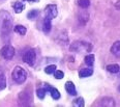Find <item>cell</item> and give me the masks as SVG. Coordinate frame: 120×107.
I'll return each mask as SVG.
<instances>
[{
  "label": "cell",
  "mask_w": 120,
  "mask_h": 107,
  "mask_svg": "<svg viewBox=\"0 0 120 107\" xmlns=\"http://www.w3.org/2000/svg\"><path fill=\"white\" fill-rule=\"evenodd\" d=\"M12 18L6 11H0V33L7 36L12 29Z\"/></svg>",
  "instance_id": "obj_1"
},
{
  "label": "cell",
  "mask_w": 120,
  "mask_h": 107,
  "mask_svg": "<svg viewBox=\"0 0 120 107\" xmlns=\"http://www.w3.org/2000/svg\"><path fill=\"white\" fill-rule=\"evenodd\" d=\"M11 77L14 79V81L18 84H22L26 81L27 79V72L20 66L15 67V69L12 70Z\"/></svg>",
  "instance_id": "obj_2"
},
{
  "label": "cell",
  "mask_w": 120,
  "mask_h": 107,
  "mask_svg": "<svg viewBox=\"0 0 120 107\" xmlns=\"http://www.w3.org/2000/svg\"><path fill=\"white\" fill-rule=\"evenodd\" d=\"M15 53H16V51H15V48L11 45H5V46H3L1 48V50H0L1 56L3 57L4 59H6V60H11L12 57L15 56Z\"/></svg>",
  "instance_id": "obj_3"
},
{
  "label": "cell",
  "mask_w": 120,
  "mask_h": 107,
  "mask_svg": "<svg viewBox=\"0 0 120 107\" xmlns=\"http://www.w3.org/2000/svg\"><path fill=\"white\" fill-rule=\"evenodd\" d=\"M35 60H36V53L33 49H29L24 53L23 61L28 66H33L35 63Z\"/></svg>",
  "instance_id": "obj_4"
},
{
  "label": "cell",
  "mask_w": 120,
  "mask_h": 107,
  "mask_svg": "<svg viewBox=\"0 0 120 107\" xmlns=\"http://www.w3.org/2000/svg\"><path fill=\"white\" fill-rule=\"evenodd\" d=\"M18 100H19V105H22V106L30 105V103H31V101H32L31 93H28V91H21L18 96Z\"/></svg>",
  "instance_id": "obj_5"
},
{
  "label": "cell",
  "mask_w": 120,
  "mask_h": 107,
  "mask_svg": "<svg viewBox=\"0 0 120 107\" xmlns=\"http://www.w3.org/2000/svg\"><path fill=\"white\" fill-rule=\"evenodd\" d=\"M57 14H58V12H57V6L55 5V4H49L48 6L46 7V17H48L50 19H54L57 17Z\"/></svg>",
  "instance_id": "obj_6"
},
{
  "label": "cell",
  "mask_w": 120,
  "mask_h": 107,
  "mask_svg": "<svg viewBox=\"0 0 120 107\" xmlns=\"http://www.w3.org/2000/svg\"><path fill=\"white\" fill-rule=\"evenodd\" d=\"M45 88H46L47 93H50V95L52 96V98L54 99V100H58L60 99V93L58 91V89L53 87V86H51L50 84H45Z\"/></svg>",
  "instance_id": "obj_7"
},
{
  "label": "cell",
  "mask_w": 120,
  "mask_h": 107,
  "mask_svg": "<svg viewBox=\"0 0 120 107\" xmlns=\"http://www.w3.org/2000/svg\"><path fill=\"white\" fill-rule=\"evenodd\" d=\"M52 28V23H51V19L46 17L44 19V22H42V30H44L45 33H49L51 31Z\"/></svg>",
  "instance_id": "obj_8"
},
{
  "label": "cell",
  "mask_w": 120,
  "mask_h": 107,
  "mask_svg": "<svg viewBox=\"0 0 120 107\" xmlns=\"http://www.w3.org/2000/svg\"><path fill=\"white\" fill-rule=\"evenodd\" d=\"M99 105L101 106H115V101L113 98H110V97H105L102 98L101 102H99Z\"/></svg>",
  "instance_id": "obj_9"
},
{
  "label": "cell",
  "mask_w": 120,
  "mask_h": 107,
  "mask_svg": "<svg viewBox=\"0 0 120 107\" xmlns=\"http://www.w3.org/2000/svg\"><path fill=\"white\" fill-rule=\"evenodd\" d=\"M111 53L115 55L116 57H119L120 58V41H117L112 45L111 47Z\"/></svg>",
  "instance_id": "obj_10"
},
{
  "label": "cell",
  "mask_w": 120,
  "mask_h": 107,
  "mask_svg": "<svg viewBox=\"0 0 120 107\" xmlns=\"http://www.w3.org/2000/svg\"><path fill=\"white\" fill-rule=\"evenodd\" d=\"M65 89H66L67 93H68L69 95H71V96H76L77 95L76 86H75V84L72 83L71 81H67L65 83Z\"/></svg>",
  "instance_id": "obj_11"
},
{
  "label": "cell",
  "mask_w": 120,
  "mask_h": 107,
  "mask_svg": "<svg viewBox=\"0 0 120 107\" xmlns=\"http://www.w3.org/2000/svg\"><path fill=\"white\" fill-rule=\"evenodd\" d=\"M92 74H93V71H92V69H90V68H84V69L80 70V72H79V76L81 77V78L89 77V76H91Z\"/></svg>",
  "instance_id": "obj_12"
},
{
  "label": "cell",
  "mask_w": 120,
  "mask_h": 107,
  "mask_svg": "<svg viewBox=\"0 0 120 107\" xmlns=\"http://www.w3.org/2000/svg\"><path fill=\"white\" fill-rule=\"evenodd\" d=\"M12 6H14V11H15V13H16V14L22 13V12L24 11V8H25L24 3H23V2H21V1H16Z\"/></svg>",
  "instance_id": "obj_13"
},
{
  "label": "cell",
  "mask_w": 120,
  "mask_h": 107,
  "mask_svg": "<svg viewBox=\"0 0 120 107\" xmlns=\"http://www.w3.org/2000/svg\"><path fill=\"white\" fill-rule=\"evenodd\" d=\"M14 31L17 32V33H19V34H21V36H25L27 32V29H26V27L23 26V25H16L14 28Z\"/></svg>",
  "instance_id": "obj_14"
},
{
  "label": "cell",
  "mask_w": 120,
  "mask_h": 107,
  "mask_svg": "<svg viewBox=\"0 0 120 107\" xmlns=\"http://www.w3.org/2000/svg\"><path fill=\"white\" fill-rule=\"evenodd\" d=\"M107 71L110 72V73H117V72L120 71V67L117 63L109 64V66H107Z\"/></svg>",
  "instance_id": "obj_15"
},
{
  "label": "cell",
  "mask_w": 120,
  "mask_h": 107,
  "mask_svg": "<svg viewBox=\"0 0 120 107\" xmlns=\"http://www.w3.org/2000/svg\"><path fill=\"white\" fill-rule=\"evenodd\" d=\"M85 63L88 67H92L94 63V55L93 54H88L87 56H85Z\"/></svg>",
  "instance_id": "obj_16"
},
{
  "label": "cell",
  "mask_w": 120,
  "mask_h": 107,
  "mask_svg": "<svg viewBox=\"0 0 120 107\" xmlns=\"http://www.w3.org/2000/svg\"><path fill=\"white\" fill-rule=\"evenodd\" d=\"M38 14H39V12L37 11V9H32V11H30L29 13L27 14V18L30 19V20H33L38 16Z\"/></svg>",
  "instance_id": "obj_17"
},
{
  "label": "cell",
  "mask_w": 120,
  "mask_h": 107,
  "mask_svg": "<svg viewBox=\"0 0 120 107\" xmlns=\"http://www.w3.org/2000/svg\"><path fill=\"white\" fill-rule=\"evenodd\" d=\"M6 87V77L3 74H0V91Z\"/></svg>",
  "instance_id": "obj_18"
},
{
  "label": "cell",
  "mask_w": 120,
  "mask_h": 107,
  "mask_svg": "<svg viewBox=\"0 0 120 107\" xmlns=\"http://www.w3.org/2000/svg\"><path fill=\"white\" fill-rule=\"evenodd\" d=\"M78 4L82 8H88L90 5V0H78Z\"/></svg>",
  "instance_id": "obj_19"
},
{
  "label": "cell",
  "mask_w": 120,
  "mask_h": 107,
  "mask_svg": "<svg viewBox=\"0 0 120 107\" xmlns=\"http://www.w3.org/2000/svg\"><path fill=\"white\" fill-rule=\"evenodd\" d=\"M46 94H47L46 88H38V89L36 91L37 97H38V99H41V100L45 99V97H46Z\"/></svg>",
  "instance_id": "obj_20"
},
{
  "label": "cell",
  "mask_w": 120,
  "mask_h": 107,
  "mask_svg": "<svg viewBox=\"0 0 120 107\" xmlns=\"http://www.w3.org/2000/svg\"><path fill=\"white\" fill-rule=\"evenodd\" d=\"M55 71H56V66H55V64H50V66H47L46 69H45V72H46L47 74H53Z\"/></svg>",
  "instance_id": "obj_21"
},
{
  "label": "cell",
  "mask_w": 120,
  "mask_h": 107,
  "mask_svg": "<svg viewBox=\"0 0 120 107\" xmlns=\"http://www.w3.org/2000/svg\"><path fill=\"white\" fill-rule=\"evenodd\" d=\"M74 104L75 106H78V107H83L84 106V99L83 98H77L76 100L74 101Z\"/></svg>",
  "instance_id": "obj_22"
},
{
  "label": "cell",
  "mask_w": 120,
  "mask_h": 107,
  "mask_svg": "<svg viewBox=\"0 0 120 107\" xmlns=\"http://www.w3.org/2000/svg\"><path fill=\"white\" fill-rule=\"evenodd\" d=\"M53 74H54V77L56 79H62L64 77V73L62 71H60V70H56Z\"/></svg>",
  "instance_id": "obj_23"
},
{
  "label": "cell",
  "mask_w": 120,
  "mask_h": 107,
  "mask_svg": "<svg viewBox=\"0 0 120 107\" xmlns=\"http://www.w3.org/2000/svg\"><path fill=\"white\" fill-rule=\"evenodd\" d=\"M115 7H116V9H118V11H120V0H118V1L115 3Z\"/></svg>",
  "instance_id": "obj_24"
},
{
  "label": "cell",
  "mask_w": 120,
  "mask_h": 107,
  "mask_svg": "<svg viewBox=\"0 0 120 107\" xmlns=\"http://www.w3.org/2000/svg\"><path fill=\"white\" fill-rule=\"evenodd\" d=\"M25 1H31V2H36V1H38V0H25Z\"/></svg>",
  "instance_id": "obj_25"
},
{
  "label": "cell",
  "mask_w": 120,
  "mask_h": 107,
  "mask_svg": "<svg viewBox=\"0 0 120 107\" xmlns=\"http://www.w3.org/2000/svg\"><path fill=\"white\" fill-rule=\"evenodd\" d=\"M118 91H120V85H119V86H118Z\"/></svg>",
  "instance_id": "obj_26"
},
{
  "label": "cell",
  "mask_w": 120,
  "mask_h": 107,
  "mask_svg": "<svg viewBox=\"0 0 120 107\" xmlns=\"http://www.w3.org/2000/svg\"><path fill=\"white\" fill-rule=\"evenodd\" d=\"M119 72H120V71H119Z\"/></svg>",
  "instance_id": "obj_27"
}]
</instances>
